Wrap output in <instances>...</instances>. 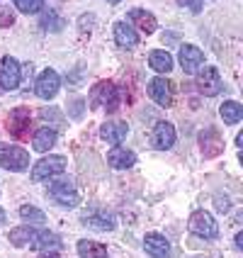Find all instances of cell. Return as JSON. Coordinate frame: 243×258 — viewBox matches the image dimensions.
Segmentation results:
<instances>
[{
	"instance_id": "ba28073f",
	"label": "cell",
	"mask_w": 243,
	"mask_h": 258,
	"mask_svg": "<svg viewBox=\"0 0 243 258\" xmlns=\"http://www.w3.org/2000/svg\"><path fill=\"white\" fill-rule=\"evenodd\" d=\"M58 88H61V76H58L54 69L42 71L39 78H37V83H34V90H37V95H39L42 100H51L58 93Z\"/></svg>"
},
{
	"instance_id": "836d02e7",
	"label": "cell",
	"mask_w": 243,
	"mask_h": 258,
	"mask_svg": "<svg viewBox=\"0 0 243 258\" xmlns=\"http://www.w3.org/2000/svg\"><path fill=\"white\" fill-rule=\"evenodd\" d=\"M5 222V212H3V207H0V224Z\"/></svg>"
},
{
	"instance_id": "4316f807",
	"label": "cell",
	"mask_w": 243,
	"mask_h": 258,
	"mask_svg": "<svg viewBox=\"0 0 243 258\" xmlns=\"http://www.w3.org/2000/svg\"><path fill=\"white\" fill-rule=\"evenodd\" d=\"M17 10L25 15H34V13H42L44 8V0H15Z\"/></svg>"
},
{
	"instance_id": "52a82bcc",
	"label": "cell",
	"mask_w": 243,
	"mask_h": 258,
	"mask_svg": "<svg viewBox=\"0 0 243 258\" xmlns=\"http://www.w3.org/2000/svg\"><path fill=\"white\" fill-rule=\"evenodd\" d=\"M29 122H32V115H29V107H17L10 112L8 117V132L13 134L15 139H27L29 137Z\"/></svg>"
},
{
	"instance_id": "f546056e",
	"label": "cell",
	"mask_w": 243,
	"mask_h": 258,
	"mask_svg": "<svg viewBox=\"0 0 243 258\" xmlns=\"http://www.w3.org/2000/svg\"><path fill=\"white\" fill-rule=\"evenodd\" d=\"M216 205H219V212H229V200H226V198H224V200L216 198Z\"/></svg>"
},
{
	"instance_id": "8992f818",
	"label": "cell",
	"mask_w": 243,
	"mask_h": 258,
	"mask_svg": "<svg viewBox=\"0 0 243 258\" xmlns=\"http://www.w3.org/2000/svg\"><path fill=\"white\" fill-rule=\"evenodd\" d=\"M197 90H200L202 95H207V98H214L221 93V88H224V81H221V76L216 71L214 66H204L200 73H197Z\"/></svg>"
},
{
	"instance_id": "603a6c76",
	"label": "cell",
	"mask_w": 243,
	"mask_h": 258,
	"mask_svg": "<svg viewBox=\"0 0 243 258\" xmlns=\"http://www.w3.org/2000/svg\"><path fill=\"white\" fill-rule=\"evenodd\" d=\"M78 256L80 258H110L107 248L98 241H90V239H80L78 241Z\"/></svg>"
},
{
	"instance_id": "484cf974",
	"label": "cell",
	"mask_w": 243,
	"mask_h": 258,
	"mask_svg": "<svg viewBox=\"0 0 243 258\" xmlns=\"http://www.w3.org/2000/svg\"><path fill=\"white\" fill-rule=\"evenodd\" d=\"M20 217L29 222V224H44L46 222V215H44L42 210H37L34 205H22L20 207Z\"/></svg>"
},
{
	"instance_id": "2e32d148",
	"label": "cell",
	"mask_w": 243,
	"mask_h": 258,
	"mask_svg": "<svg viewBox=\"0 0 243 258\" xmlns=\"http://www.w3.org/2000/svg\"><path fill=\"white\" fill-rule=\"evenodd\" d=\"M107 163L117 168V171H124V168H131L134 163H136V154L134 151H129V149H122V146H115V149H110V154H107Z\"/></svg>"
},
{
	"instance_id": "d4e9b609",
	"label": "cell",
	"mask_w": 243,
	"mask_h": 258,
	"mask_svg": "<svg viewBox=\"0 0 243 258\" xmlns=\"http://www.w3.org/2000/svg\"><path fill=\"white\" fill-rule=\"evenodd\" d=\"M148 63H151V69H153V71H158V73L173 71V56L168 54V51H160V49L151 51V56H148Z\"/></svg>"
},
{
	"instance_id": "e0dca14e",
	"label": "cell",
	"mask_w": 243,
	"mask_h": 258,
	"mask_svg": "<svg viewBox=\"0 0 243 258\" xmlns=\"http://www.w3.org/2000/svg\"><path fill=\"white\" fill-rule=\"evenodd\" d=\"M129 17H131V22L136 25V29L139 32H143V34H153L158 27L156 17L151 13H146V10H141V8H134L131 13H129Z\"/></svg>"
},
{
	"instance_id": "5bb4252c",
	"label": "cell",
	"mask_w": 243,
	"mask_h": 258,
	"mask_svg": "<svg viewBox=\"0 0 243 258\" xmlns=\"http://www.w3.org/2000/svg\"><path fill=\"white\" fill-rule=\"evenodd\" d=\"M148 95H151V100L158 102L160 107H168L171 105V83L166 81V78H153V81H148Z\"/></svg>"
},
{
	"instance_id": "5b68a950",
	"label": "cell",
	"mask_w": 243,
	"mask_h": 258,
	"mask_svg": "<svg viewBox=\"0 0 243 258\" xmlns=\"http://www.w3.org/2000/svg\"><path fill=\"white\" fill-rule=\"evenodd\" d=\"M187 227L192 234H197V236H204V239H216L219 236V227H216V219L207 210H197V212H192L190 217V222H187Z\"/></svg>"
},
{
	"instance_id": "7a4b0ae2",
	"label": "cell",
	"mask_w": 243,
	"mask_h": 258,
	"mask_svg": "<svg viewBox=\"0 0 243 258\" xmlns=\"http://www.w3.org/2000/svg\"><path fill=\"white\" fill-rule=\"evenodd\" d=\"M0 166L13 173H22L29 168V154L15 144H0Z\"/></svg>"
},
{
	"instance_id": "cb8c5ba5",
	"label": "cell",
	"mask_w": 243,
	"mask_h": 258,
	"mask_svg": "<svg viewBox=\"0 0 243 258\" xmlns=\"http://www.w3.org/2000/svg\"><path fill=\"white\" fill-rule=\"evenodd\" d=\"M37 229L29 224V227H17V229H10L8 231V241L13 246H29L32 239H34Z\"/></svg>"
},
{
	"instance_id": "ffe728a7",
	"label": "cell",
	"mask_w": 243,
	"mask_h": 258,
	"mask_svg": "<svg viewBox=\"0 0 243 258\" xmlns=\"http://www.w3.org/2000/svg\"><path fill=\"white\" fill-rule=\"evenodd\" d=\"M32 248H42V251H56L61 248V239H58L54 231L49 229H42L34 234V239H32Z\"/></svg>"
},
{
	"instance_id": "44dd1931",
	"label": "cell",
	"mask_w": 243,
	"mask_h": 258,
	"mask_svg": "<svg viewBox=\"0 0 243 258\" xmlns=\"http://www.w3.org/2000/svg\"><path fill=\"white\" fill-rule=\"evenodd\" d=\"M83 224L90 227V229H98V231H112L115 229V217L107 215V212H95V215L83 217Z\"/></svg>"
},
{
	"instance_id": "d6986e66",
	"label": "cell",
	"mask_w": 243,
	"mask_h": 258,
	"mask_svg": "<svg viewBox=\"0 0 243 258\" xmlns=\"http://www.w3.org/2000/svg\"><path fill=\"white\" fill-rule=\"evenodd\" d=\"M56 144V129L54 127H42L34 132V137H32V146H34V151H49L51 146Z\"/></svg>"
},
{
	"instance_id": "ac0fdd59",
	"label": "cell",
	"mask_w": 243,
	"mask_h": 258,
	"mask_svg": "<svg viewBox=\"0 0 243 258\" xmlns=\"http://www.w3.org/2000/svg\"><path fill=\"white\" fill-rule=\"evenodd\" d=\"M115 42L122 46V49H134L139 44V34L134 32L131 25L127 22H117L115 25Z\"/></svg>"
},
{
	"instance_id": "7402d4cb",
	"label": "cell",
	"mask_w": 243,
	"mask_h": 258,
	"mask_svg": "<svg viewBox=\"0 0 243 258\" xmlns=\"http://www.w3.org/2000/svg\"><path fill=\"white\" fill-rule=\"evenodd\" d=\"M219 115L224 119V124H238L243 119V105L236 100H226L219 107Z\"/></svg>"
},
{
	"instance_id": "4dcf8cb0",
	"label": "cell",
	"mask_w": 243,
	"mask_h": 258,
	"mask_svg": "<svg viewBox=\"0 0 243 258\" xmlns=\"http://www.w3.org/2000/svg\"><path fill=\"white\" fill-rule=\"evenodd\" d=\"M0 25H13V15H0Z\"/></svg>"
},
{
	"instance_id": "7c38bea8",
	"label": "cell",
	"mask_w": 243,
	"mask_h": 258,
	"mask_svg": "<svg viewBox=\"0 0 243 258\" xmlns=\"http://www.w3.org/2000/svg\"><path fill=\"white\" fill-rule=\"evenodd\" d=\"M143 248H146L148 256H153V258H171L173 256L171 241H168L166 236L156 234V231H151V234L143 236Z\"/></svg>"
},
{
	"instance_id": "6da1fadb",
	"label": "cell",
	"mask_w": 243,
	"mask_h": 258,
	"mask_svg": "<svg viewBox=\"0 0 243 258\" xmlns=\"http://www.w3.org/2000/svg\"><path fill=\"white\" fill-rule=\"evenodd\" d=\"M90 107L93 110H105V112H115L117 105H119V90L112 81H100L95 83L93 90H90Z\"/></svg>"
},
{
	"instance_id": "8fae6325",
	"label": "cell",
	"mask_w": 243,
	"mask_h": 258,
	"mask_svg": "<svg viewBox=\"0 0 243 258\" xmlns=\"http://www.w3.org/2000/svg\"><path fill=\"white\" fill-rule=\"evenodd\" d=\"M178 58H180V66L185 73H195L204 63V51L195 44H183L180 51H178Z\"/></svg>"
},
{
	"instance_id": "4fadbf2b",
	"label": "cell",
	"mask_w": 243,
	"mask_h": 258,
	"mask_svg": "<svg viewBox=\"0 0 243 258\" xmlns=\"http://www.w3.org/2000/svg\"><path fill=\"white\" fill-rule=\"evenodd\" d=\"M151 144L156 149H163V151L173 149V144H175V127L171 122H158L153 127V134H151Z\"/></svg>"
},
{
	"instance_id": "30bf717a",
	"label": "cell",
	"mask_w": 243,
	"mask_h": 258,
	"mask_svg": "<svg viewBox=\"0 0 243 258\" xmlns=\"http://www.w3.org/2000/svg\"><path fill=\"white\" fill-rule=\"evenodd\" d=\"M200 146H202V154L204 158H214L224 151V137L221 132L214 127H207L204 132L200 134Z\"/></svg>"
},
{
	"instance_id": "f1b7e54d",
	"label": "cell",
	"mask_w": 243,
	"mask_h": 258,
	"mask_svg": "<svg viewBox=\"0 0 243 258\" xmlns=\"http://www.w3.org/2000/svg\"><path fill=\"white\" fill-rule=\"evenodd\" d=\"M178 5L180 8H187L190 13H202V0H178Z\"/></svg>"
},
{
	"instance_id": "e575fe53",
	"label": "cell",
	"mask_w": 243,
	"mask_h": 258,
	"mask_svg": "<svg viewBox=\"0 0 243 258\" xmlns=\"http://www.w3.org/2000/svg\"><path fill=\"white\" fill-rule=\"evenodd\" d=\"M110 3H119V0H110Z\"/></svg>"
},
{
	"instance_id": "3957f363",
	"label": "cell",
	"mask_w": 243,
	"mask_h": 258,
	"mask_svg": "<svg viewBox=\"0 0 243 258\" xmlns=\"http://www.w3.org/2000/svg\"><path fill=\"white\" fill-rule=\"evenodd\" d=\"M46 195L51 198V200L61 205V207H75L78 202H80V195H78V190L73 187V183L68 178H63V180H56V183H49L46 187Z\"/></svg>"
},
{
	"instance_id": "9a60e30c",
	"label": "cell",
	"mask_w": 243,
	"mask_h": 258,
	"mask_svg": "<svg viewBox=\"0 0 243 258\" xmlns=\"http://www.w3.org/2000/svg\"><path fill=\"white\" fill-rule=\"evenodd\" d=\"M129 134V124L127 122H105L100 129V137L105 139V142L115 144V146H119V144L127 139Z\"/></svg>"
},
{
	"instance_id": "83f0119b",
	"label": "cell",
	"mask_w": 243,
	"mask_h": 258,
	"mask_svg": "<svg viewBox=\"0 0 243 258\" xmlns=\"http://www.w3.org/2000/svg\"><path fill=\"white\" fill-rule=\"evenodd\" d=\"M63 25H66V22H63L61 17H56L54 13H49V15H44V17H42V27L49 29V32H61V29H63Z\"/></svg>"
},
{
	"instance_id": "1f68e13d",
	"label": "cell",
	"mask_w": 243,
	"mask_h": 258,
	"mask_svg": "<svg viewBox=\"0 0 243 258\" xmlns=\"http://www.w3.org/2000/svg\"><path fill=\"white\" fill-rule=\"evenodd\" d=\"M236 248H238V251L243 248V234H241V231L236 234Z\"/></svg>"
},
{
	"instance_id": "277c9868",
	"label": "cell",
	"mask_w": 243,
	"mask_h": 258,
	"mask_svg": "<svg viewBox=\"0 0 243 258\" xmlns=\"http://www.w3.org/2000/svg\"><path fill=\"white\" fill-rule=\"evenodd\" d=\"M66 166H68L66 156H44L34 163V168H32V180L39 183V180H46V178H54L58 173H63Z\"/></svg>"
},
{
	"instance_id": "9c48e42d",
	"label": "cell",
	"mask_w": 243,
	"mask_h": 258,
	"mask_svg": "<svg viewBox=\"0 0 243 258\" xmlns=\"http://www.w3.org/2000/svg\"><path fill=\"white\" fill-rule=\"evenodd\" d=\"M20 78H22L20 63L13 56H5L0 61V88L3 90H15L20 86Z\"/></svg>"
},
{
	"instance_id": "d6a6232c",
	"label": "cell",
	"mask_w": 243,
	"mask_h": 258,
	"mask_svg": "<svg viewBox=\"0 0 243 258\" xmlns=\"http://www.w3.org/2000/svg\"><path fill=\"white\" fill-rule=\"evenodd\" d=\"M39 258H61V256H56L54 251H46V253H42V256H39Z\"/></svg>"
}]
</instances>
